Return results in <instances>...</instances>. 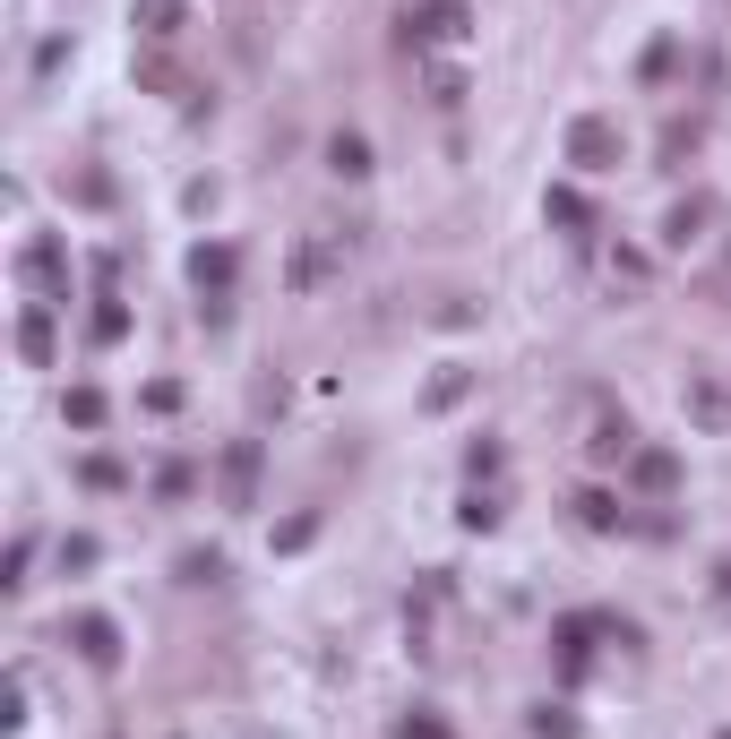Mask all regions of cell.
<instances>
[{
    "instance_id": "6da1fadb",
    "label": "cell",
    "mask_w": 731,
    "mask_h": 739,
    "mask_svg": "<svg viewBox=\"0 0 731 739\" xmlns=\"http://www.w3.org/2000/svg\"><path fill=\"white\" fill-rule=\"evenodd\" d=\"M568 147H577L585 172H602V164H611V129H602V121H577V138H568Z\"/></svg>"
},
{
    "instance_id": "7a4b0ae2",
    "label": "cell",
    "mask_w": 731,
    "mask_h": 739,
    "mask_svg": "<svg viewBox=\"0 0 731 739\" xmlns=\"http://www.w3.org/2000/svg\"><path fill=\"white\" fill-rule=\"evenodd\" d=\"M190 275H198V293H224V284H233V250H198Z\"/></svg>"
},
{
    "instance_id": "3957f363",
    "label": "cell",
    "mask_w": 731,
    "mask_h": 739,
    "mask_svg": "<svg viewBox=\"0 0 731 739\" xmlns=\"http://www.w3.org/2000/svg\"><path fill=\"white\" fill-rule=\"evenodd\" d=\"M138 18H147V35H172V26H181V0H138Z\"/></svg>"
},
{
    "instance_id": "277c9868",
    "label": "cell",
    "mask_w": 731,
    "mask_h": 739,
    "mask_svg": "<svg viewBox=\"0 0 731 739\" xmlns=\"http://www.w3.org/2000/svg\"><path fill=\"white\" fill-rule=\"evenodd\" d=\"M78 645H86V662H112V628L104 619H78Z\"/></svg>"
},
{
    "instance_id": "5b68a950",
    "label": "cell",
    "mask_w": 731,
    "mask_h": 739,
    "mask_svg": "<svg viewBox=\"0 0 731 739\" xmlns=\"http://www.w3.org/2000/svg\"><path fill=\"white\" fill-rule=\"evenodd\" d=\"M336 172H370V147H362V138H336Z\"/></svg>"
},
{
    "instance_id": "8992f818",
    "label": "cell",
    "mask_w": 731,
    "mask_h": 739,
    "mask_svg": "<svg viewBox=\"0 0 731 739\" xmlns=\"http://www.w3.org/2000/svg\"><path fill=\"white\" fill-rule=\"evenodd\" d=\"M405 739H448V731H430V722H413V731H405Z\"/></svg>"
}]
</instances>
